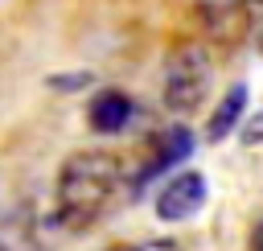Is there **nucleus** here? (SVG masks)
I'll use <instances>...</instances> for the list:
<instances>
[{"instance_id":"1","label":"nucleus","mask_w":263,"mask_h":251,"mask_svg":"<svg viewBox=\"0 0 263 251\" xmlns=\"http://www.w3.org/2000/svg\"><path fill=\"white\" fill-rule=\"evenodd\" d=\"M123 185V169L111 152H74L66 156V165L58 169V189H53V206L58 218L70 230H82L90 222L103 218V210L111 206V198Z\"/></svg>"},{"instance_id":"2","label":"nucleus","mask_w":263,"mask_h":251,"mask_svg":"<svg viewBox=\"0 0 263 251\" xmlns=\"http://www.w3.org/2000/svg\"><path fill=\"white\" fill-rule=\"evenodd\" d=\"M210 82H214V66H210L205 45L181 41L164 62V107L173 115H193L205 103Z\"/></svg>"},{"instance_id":"3","label":"nucleus","mask_w":263,"mask_h":251,"mask_svg":"<svg viewBox=\"0 0 263 251\" xmlns=\"http://www.w3.org/2000/svg\"><path fill=\"white\" fill-rule=\"evenodd\" d=\"M205 202V177L201 173H177L173 181H164V189L156 193V214L164 222H181L189 214H197Z\"/></svg>"},{"instance_id":"4","label":"nucleus","mask_w":263,"mask_h":251,"mask_svg":"<svg viewBox=\"0 0 263 251\" xmlns=\"http://www.w3.org/2000/svg\"><path fill=\"white\" fill-rule=\"evenodd\" d=\"M90 128L95 132H103V136H115V132H123L127 123H132V99L123 95V91H99L95 99H90Z\"/></svg>"},{"instance_id":"5","label":"nucleus","mask_w":263,"mask_h":251,"mask_svg":"<svg viewBox=\"0 0 263 251\" xmlns=\"http://www.w3.org/2000/svg\"><path fill=\"white\" fill-rule=\"evenodd\" d=\"M242 107H247V86H230V91H226V99H222V107H218V111H214V119H210V140L230 136V132H234V123H238V115H242Z\"/></svg>"},{"instance_id":"6","label":"nucleus","mask_w":263,"mask_h":251,"mask_svg":"<svg viewBox=\"0 0 263 251\" xmlns=\"http://www.w3.org/2000/svg\"><path fill=\"white\" fill-rule=\"evenodd\" d=\"M189 152H193V132H189V128H173V132L164 136V152H160V156L152 160V169H148L144 177H152V173H164L168 165H177V160H185Z\"/></svg>"},{"instance_id":"7","label":"nucleus","mask_w":263,"mask_h":251,"mask_svg":"<svg viewBox=\"0 0 263 251\" xmlns=\"http://www.w3.org/2000/svg\"><path fill=\"white\" fill-rule=\"evenodd\" d=\"M0 251H37L33 230H29V218H21V214L0 218Z\"/></svg>"},{"instance_id":"8","label":"nucleus","mask_w":263,"mask_h":251,"mask_svg":"<svg viewBox=\"0 0 263 251\" xmlns=\"http://www.w3.org/2000/svg\"><path fill=\"white\" fill-rule=\"evenodd\" d=\"M111 251H181L173 239H152V243H132V247H111Z\"/></svg>"},{"instance_id":"9","label":"nucleus","mask_w":263,"mask_h":251,"mask_svg":"<svg viewBox=\"0 0 263 251\" xmlns=\"http://www.w3.org/2000/svg\"><path fill=\"white\" fill-rule=\"evenodd\" d=\"M251 251H259V222H255V230H251Z\"/></svg>"},{"instance_id":"10","label":"nucleus","mask_w":263,"mask_h":251,"mask_svg":"<svg viewBox=\"0 0 263 251\" xmlns=\"http://www.w3.org/2000/svg\"><path fill=\"white\" fill-rule=\"evenodd\" d=\"M259 4H263V0H247V8H255V12H259Z\"/></svg>"}]
</instances>
